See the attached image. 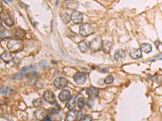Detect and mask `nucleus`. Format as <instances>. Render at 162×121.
Instances as JSON below:
<instances>
[{
	"mask_svg": "<svg viewBox=\"0 0 162 121\" xmlns=\"http://www.w3.org/2000/svg\"><path fill=\"white\" fill-rule=\"evenodd\" d=\"M7 48L10 52L19 53L23 50L24 45L21 40L11 39L8 43Z\"/></svg>",
	"mask_w": 162,
	"mask_h": 121,
	"instance_id": "obj_1",
	"label": "nucleus"
},
{
	"mask_svg": "<svg viewBox=\"0 0 162 121\" xmlns=\"http://www.w3.org/2000/svg\"><path fill=\"white\" fill-rule=\"evenodd\" d=\"M94 32L92 26L89 23L83 24L79 27V34L83 37H88Z\"/></svg>",
	"mask_w": 162,
	"mask_h": 121,
	"instance_id": "obj_2",
	"label": "nucleus"
},
{
	"mask_svg": "<svg viewBox=\"0 0 162 121\" xmlns=\"http://www.w3.org/2000/svg\"><path fill=\"white\" fill-rule=\"evenodd\" d=\"M103 41L99 37L95 38L91 40L89 44V47L91 51L93 52H97L101 50L102 48Z\"/></svg>",
	"mask_w": 162,
	"mask_h": 121,
	"instance_id": "obj_3",
	"label": "nucleus"
},
{
	"mask_svg": "<svg viewBox=\"0 0 162 121\" xmlns=\"http://www.w3.org/2000/svg\"><path fill=\"white\" fill-rule=\"evenodd\" d=\"M43 97L46 102L50 104H54L56 102L55 94L50 91H47L44 92L43 94Z\"/></svg>",
	"mask_w": 162,
	"mask_h": 121,
	"instance_id": "obj_4",
	"label": "nucleus"
},
{
	"mask_svg": "<svg viewBox=\"0 0 162 121\" xmlns=\"http://www.w3.org/2000/svg\"><path fill=\"white\" fill-rule=\"evenodd\" d=\"M74 80L76 83L79 85H82L86 83L87 77L86 74L82 72H77L74 75Z\"/></svg>",
	"mask_w": 162,
	"mask_h": 121,
	"instance_id": "obj_5",
	"label": "nucleus"
},
{
	"mask_svg": "<svg viewBox=\"0 0 162 121\" xmlns=\"http://www.w3.org/2000/svg\"><path fill=\"white\" fill-rule=\"evenodd\" d=\"M70 17L72 21L76 24H81L83 22V14L79 11H75L72 12Z\"/></svg>",
	"mask_w": 162,
	"mask_h": 121,
	"instance_id": "obj_6",
	"label": "nucleus"
},
{
	"mask_svg": "<svg viewBox=\"0 0 162 121\" xmlns=\"http://www.w3.org/2000/svg\"><path fill=\"white\" fill-rule=\"evenodd\" d=\"M53 84L57 89H62L68 85V80L64 77H58L54 81Z\"/></svg>",
	"mask_w": 162,
	"mask_h": 121,
	"instance_id": "obj_7",
	"label": "nucleus"
},
{
	"mask_svg": "<svg viewBox=\"0 0 162 121\" xmlns=\"http://www.w3.org/2000/svg\"><path fill=\"white\" fill-rule=\"evenodd\" d=\"M36 67L34 65H31V66H26L23 67L22 70L20 71L19 73L16 74L15 75V79H20L22 78L24 74L26 73L27 72H29L30 71H33L36 69Z\"/></svg>",
	"mask_w": 162,
	"mask_h": 121,
	"instance_id": "obj_8",
	"label": "nucleus"
},
{
	"mask_svg": "<svg viewBox=\"0 0 162 121\" xmlns=\"http://www.w3.org/2000/svg\"><path fill=\"white\" fill-rule=\"evenodd\" d=\"M79 113L77 110L71 109L67 113L65 121H76L79 117Z\"/></svg>",
	"mask_w": 162,
	"mask_h": 121,
	"instance_id": "obj_9",
	"label": "nucleus"
},
{
	"mask_svg": "<svg viewBox=\"0 0 162 121\" xmlns=\"http://www.w3.org/2000/svg\"><path fill=\"white\" fill-rule=\"evenodd\" d=\"M71 93L70 91L67 89H64L60 92L58 95V98L61 102H64L66 101H68L71 98Z\"/></svg>",
	"mask_w": 162,
	"mask_h": 121,
	"instance_id": "obj_10",
	"label": "nucleus"
},
{
	"mask_svg": "<svg viewBox=\"0 0 162 121\" xmlns=\"http://www.w3.org/2000/svg\"><path fill=\"white\" fill-rule=\"evenodd\" d=\"M99 89L94 87H90L87 90V95L89 96V99H94V97H97L99 95Z\"/></svg>",
	"mask_w": 162,
	"mask_h": 121,
	"instance_id": "obj_11",
	"label": "nucleus"
},
{
	"mask_svg": "<svg viewBox=\"0 0 162 121\" xmlns=\"http://www.w3.org/2000/svg\"><path fill=\"white\" fill-rule=\"evenodd\" d=\"M125 52L122 49H118L116 51L114 54V58L118 62L123 61L125 58Z\"/></svg>",
	"mask_w": 162,
	"mask_h": 121,
	"instance_id": "obj_12",
	"label": "nucleus"
},
{
	"mask_svg": "<svg viewBox=\"0 0 162 121\" xmlns=\"http://www.w3.org/2000/svg\"><path fill=\"white\" fill-rule=\"evenodd\" d=\"M3 22L7 26L11 27L14 24V19L11 17V14L10 12H7L3 17Z\"/></svg>",
	"mask_w": 162,
	"mask_h": 121,
	"instance_id": "obj_13",
	"label": "nucleus"
},
{
	"mask_svg": "<svg viewBox=\"0 0 162 121\" xmlns=\"http://www.w3.org/2000/svg\"><path fill=\"white\" fill-rule=\"evenodd\" d=\"M2 29L1 28V39L3 40L6 39L10 38L13 36V32L11 31L8 30L4 28L3 26H2Z\"/></svg>",
	"mask_w": 162,
	"mask_h": 121,
	"instance_id": "obj_14",
	"label": "nucleus"
},
{
	"mask_svg": "<svg viewBox=\"0 0 162 121\" xmlns=\"http://www.w3.org/2000/svg\"><path fill=\"white\" fill-rule=\"evenodd\" d=\"M130 57L133 59H138L141 58L142 56V51L140 48L133 49L130 53Z\"/></svg>",
	"mask_w": 162,
	"mask_h": 121,
	"instance_id": "obj_15",
	"label": "nucleus"
},
{
	"mask_svg": "<svg viewBox=\"0 0 162 121\" xmlns=\"http://www.w3.org/2000/svg\"><path fill=\"white\" fill-rule=\"evenodd\" d=\"M1 59H2L4 62L8 64L11 62L13 59L11 54L7 51H5L1 55Z\"/></svg>",
	"mask_w": 162,
	"mask_h": 121,
	"instance_id": "obj_16",
	"label": "nucleus"
},
{
	"mask_svg": "<svg viewBox=\"0 0 162 121\" xmlns=\"http://www.w3.org/2000/svg\"><path fill=\"white\" fill-rule=\"evenodd\" d=\"M78 47L80 51L83 53H86L89 49V45L85 40H82L78 44Z\"/></svg>",
	"mask_w": 162,
	"mask_h": 121,
	"instance_id": "obj_17",
	"label": "nucleus"
},
{
	"mask_svg": "<svg viewBox=\"0 0 162 121\" xmlns=\"http://www.w3.org/2000/svg\"><path fill=\"white\" fill-rule=\"evenodd\" d=\"M112 43L108 40H104L103 42V46L102 48L103 51L106 53H109L111 51V48H112Z\"/></svg>",
	"mask_w": 162,
	"mask_h": 121,
	"instance_id": "obj_18",
	"label": "nucleus"
},
{
	"mask_svg": "<svg viewBox=\"0 0 162 121\" xmlns=\"http://www.w3.org/2000/svg\"><path fill=\"white\" fill-rule=\"evenodd\" d=\"M140 49L143 52L145 53H149L152 51V47L151 44L149 43H143L140 46Z\"/></svg>",
	"mask_w": 162,
	"mask_h": 121,
	"instance_id": "obj_19",
	"label": "nucleus"
},
{
	"mask_svg": "<svg viewBox=\"0 0 162 121\" xmlns=\"http://www.w3.org/2000/svg\"><path fill=\"white\" fill-rule=\"evenodd\" d=\"M25 35H26V32L24 30L22 29L21 28H17L16 30L15 36L16 39L21 40L24 37Z\"/></svg>",
	"mask_w": 162,
	"mask_h": 121,
	"instance_id": "obj_20",
	"label": "nucleus"
},
{
	"mask_svg": "<svg viewBox=\"0 0 162 121\" xmlns=\"http://www.w3.org/2000/svg\"><path fill=\"white\" fill-rule=\"evenodd\" d=\"M76 97L75 96L73 95L70 99L68 101V102L66 104V106L69 109H71L73 106H75L76 103Z\"/></svg>",
	"mask_w": 162,
	"mask_h": 121,
	"instance_id": "obj_21",
	"label": "nucleus"
},
{
	"mask_svg": "<svg viewBox=\"0 0 162 121\" xmlns=\"http://www.w3.org/2000/svg\"><path fill=\"white\" fill-rule=\"evenodd\" d=\"M61 19L65 24H68L69 22L71 20L70 16L68 14V13H65L63 15L61 16Z\"/></svg>",
	"mask_w": 162,
	"mask_h": 121,
	"instance_id": "obj_22",
	"label": "nucleus"
},
{
	"mask_svg": "<svg viewBox=\"0 0 162 121\" xmlns=\"http://www.w3.org/2000/svg\"><path fill=\"white\" fill-rule=\"evenodd\" d=\"M76 104H77V106L79 109H82L84 105V100L83 98L82 97L79 98L77 100V101L76 102Z\"/></svg>",
	"mask_w": 162,
	"mask_h": 121,
	"instance_id": "obj_23",
	"label": "nucleus"
},
{
	"mask_svg": "<svg viewBox=\"0 0 162 121\" xmlns=\"http://www.w3.org/2000/svg\"><path fill=\"white\" fill-rule=\"evenodd\" d=\"M113 80H114V78L113 76L112 75H109L106 77L104 82L106 84H111L113 82Z\"/></svg>",
	"mask_w": 162,
	"mask_h": 121,
	"instance_id": "obj_24",
	"label": "nucleus"
},
{
	"mask_svg": "<svg viewBox=\"0 0 162 121\" xmlns=\"http://www.w3.org/2000/svg\"><path fill=\"white\" fill-rule=\"evenodd\" d=\"M10 92V89L7 87H4L1 89V94H8Z\"/></svg>",
	"mask_w": 162,
	"mask_h": 121,
	"instance_id": "obj_25",
	"label": "nucleus"
},
{
	"mask_svg": "<svg viewBox=\"0 0 162 121\" xmlns=\"http://www.w3.org/2000/svg\"><path fill=\"white\" fill-rule=\"evenodd\" d=\"M94 99H89L88 102H87V105L88 106H89L90 108H91L92 106H94Z\"/></svg>",
	"mask_w": 162,
	"mask_h": 121,
	"instance_id": "obj_26",
	"label": "nucleus"
},
{
	"mask_svg": "<svg viewBox=\"0 0 162 121\" xmlns=\"http://www.w3.org/2000/svg\"><path fill=\"white\" fill-rule=\"evenodd\" d=\"M79 121H92V117L90 115H87L82 118Z\"/></svg>",
	"mask_w": 162,
	"mask_h": 121,
	"instance_id": "obj_27",
	"label": "nucleus"
},
{
	"mask_svg": "<svg viewBox=\"0 0 162 121\" xmlns=\"http://www.w3.org/2000/svg\"><path fill=\"white\" fill-rule=\"evenodd\" d=\"M34 106H39L41 104L42 101L40 99H36V100H35L34 102Z\"/></svg>",
	"mask_w": 162,
	"mask_h": 121,
	"instance_id": "obj_28",
	"label": "nucleus"
},
{
	"mask_svg": "<svg viewBox=\"0 0 162 121\" xmlns=\"http://www.w3.org/2000/svg\"><path fill=\"white\" fill-rule=\"evenodd\" d=\"M48 65V64L46 60H42L40 62H39V65L42 66V67L47 66Z\"/></svg>",
	"mask_w": 162,
	"mask_h": 121,
	"instance_id": "obj_29",
	"label": "nucleus"
},
{
	"mask_svg": "<svg viewBox=\"0 0 162 121\" xmlns=\"http://www.w3.org/2000/svg\"><path fill=\"white\" fill-rule=\"evenodd\" d=\"M42 121H51V119L50 118V116H48V115H47L45 116L44 118H43V119L42 120Z\"/></svg>",
	"mask_w": 162,
	"mask_h": 121,
	"instance_id": "obj_30",
	"label": "nucleus"
},
{
	"mask_svg": "<svg viewBox=\"0 0 162 121\" xmlns=\"http://www.w3.org/2000/svg\"><path fill=\"white\" fill-rule=\"evenodd\" d=\"M1 13H2V6H1Z\"/></svg>",
	"mask_w": 162,
	"mask_h": 121,
	"instance_id": "obj_31",
	"label": "nucleus"
}]
</instances>
